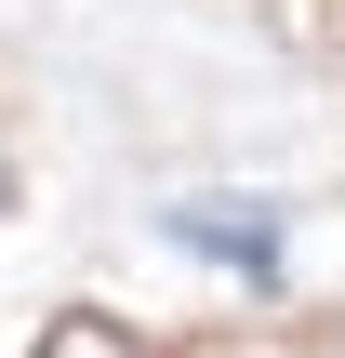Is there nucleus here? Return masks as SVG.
<instances>
[{
    "instance_id": "obj_1",
    "label": "nucleus",
    "mask_w": 345,
    "mask_h": 358,
    "mask_svg": "<svg viewBox=\"0 0 345 358\" xmlns=\"http://www.w3.org/2000/svg\"><path fill=\"white\" fill-rule=\"evenodd\" d=\"M173 239H199L239 279H279V213H226V199H173Z\"/></svg>"
},
{
    "instance_id": "obj_2",
    "label": "nucleus",
    "mask_w": 345,
    "mask_h": 358,
    "mask_svg": "<svg viewBox=\"0 0 345 358\" xmlns=\"http://www.w3.org/2000/svg\"><path fill=\"white\" fill-rule=\"evenodd\" d=\"M40 358H146V345H133L120 319H53V345H40Z\"/></svg>"
}]
</instances>
